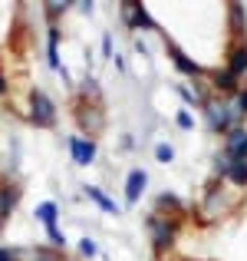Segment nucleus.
Returning <instances> with one entry per match:
<instances>
[{"instance_id":"nucleus-1","label":"nucleus","mask_w":247,"mask_h":261,"mask_svg":"<svg viewBox=\"0 0 247 261\" xmlns=\"http://www.w3.org/2000/svg\"><path fill=\"white\" fill-rule=\"evenodd\" d=\"M201 116H204V126L214 136H224V133H231L234 126L244 122V116L237 113L234 99H231V96H218V93L201 102Z\"/></svg>"},{"instance_id":"nucleus-2","label":"nucleus","mask_w":247,"mask_h":261,"mask_svg":"<svg viewBox=\"0 0 247 261\" xmlns=\"http://www.w3.org/2000/svg\"><path fill=\"white\" fill-rule=\"evenodd\" d=\"M145 231H148V242H152L155 255H168L178 242V231H181V218H168V215H152L145 218Z\"/></svg>"},{"instance_id":"nucleus-3","label":"nucleus","mask_w":247,"mask_h":261,"mask_svg":"<svg viewBox=\"0 0 247 261\" xmlns=\"http://www.w3.org/2000/svg\"><path fill=\"white\" fill-rule=\"evenodd\" d=\"M26 119L37 129H56L59 109H56V102H53V96L46 93V89H40V86L30 89V96H26Z\"/></svg>"},{"instance_id":"nucleus-4","label":"nucleus","mask_w":247,"mask_h":261,"mask_svg":"<svg viewBox=\"0 0 247 261\" xmlns=\"http://www.w3.org/2000/svg\"><path fill=\"white\" fill-rule=\"evenodd\" d=\"M231 205H234V195L224 189V182L214 178V182L208 185V192H204V198H201V215L204 218H221V215L231 212Z\"/></svg>"},{"instance_id":"nucleus-5","label":"nucleus","mask_w":247,"mask_h":261,"mask_svg":"<svg viewBox=\"0 0 247 261\" xmlns=\"http://www.w3.org/2000/svg\"><path fill=\"white\" fill-rule=\"evenodd\" d=\"M76 126L82 129L79 136H99L106 129V113H102V102H86L82 99L76 106Z\"/></svg>"},{"instance_id":"nucleus-6","label":"nucleus","mask_w":247,"mask_h":261,"mask_svg":"<svg viewBox=\"0 0 247 261\" xmlns=\"http://www.w3.org/2000/svg\"><path fill=\"white\" fill-rule=\"evenodd\" d=\"M165 53H168V60L175 63V70L181 73V76H188V80H201V76H208V70H204L201 63H195V60H191L188 53H184L181 46L175 43V40H168V37H165Z\"/></svg>"},{"instance_id":"nucleus-7","label":"nucleus","mask_w":247,"mask_h":261,"mask_svg":"<svg viewBox=\"0 0 247 261\" xmlns=\"http://www.w3.org/2000/svg\"><path fill=\"white\" fill-rule=\"evenodd\" d=\"M66 149H70V159L76 162L79 169H89L99 159V146H96L92 136H70V139H66Z\"/></svg>"},{"instance_id":"nucleus-8","label":"nucleus","mask_w":247,"mask_h":261,"mask_svg":"<svg viewBox=\"0 0 247 261\" xmlns=\"http://www.w3.org/2000/svg\"><path fill=\"white\" fill-rule=\"evenodd\" d=\"M208 86H211V93H218V96H234L237 89H241V80L234 76V73L228 70V66H218V70H208Z\"/></svg>"},{"instance_id":"nucleus-9","label":"nucleus","mask_w":247,"mask_h":261,"mask_svg":"<svg viewBox=\"0 0 247 261\" xmlns=\"http://www.w3.org/2000/svg\"><path fill=\"white\" fill-rule=\"evenodd\" d=\"M59 40H63V30H59V23H50V27H46V63H50L53 73H59L63 80H70V76H66L63 60H59Z\"/></svg>"},{"instance_id":"nucleus-10","label":"nucleus","mask_w":247,"mask_h":261,"mask_svg":"<svg viewBox=\"0 0 247 261\" xmlns=\"http://www.w3.org/2000/svg\"><path fill=\"white\" fill-rule=\"evenodd\" d=\"M145 189H148V172H145V169H129V175H126V189H122V192H126V205H129V208L142 202Z\"/></svg>"},{"instance_id":"nucleus-11","label":"nucleus","mask_w":247,"mask_h":261,"mask_svg":"<svg viewBox=\"0 0 247 261\" xmlns=\"http://www.w3.org/2000/svg\"><path fill=\"white\" fill-rule=\"evenodd\" d=\"M122 20H126L129 30H142V33H155V30H159V23H155V17L145 10V4H135L132 10H126Z\"/></svg>"},{"instance_id":"nucleus-12","label":"nucleus","mask_w":247,"mask_h":261,"mask_svg":"<svg viewBox=\"0 0 247 261\" xmlns=\"http://www.w3.org/2000/svg\"><path fill=\"white\" fill-rule=\"evenodd\" d=\"M20 195H23V189L17 182H0V218L4 222H10V215L20 208Z\"/></svg>"},{"instance_id":"nucleus-13","label":"nucleus","mask_w":247,"mask_h":261,"mask_svg":"<svg viewBox=\"0 0 247 261\" xmlns=\"http://www.w3.org/2000/svg\"><path fill=\"white\" fill-rule=\"evenodd\" d=\"M228 66L231 73H234L237 80H244L247 76V40H234L231 43V50H228Z\"/></svg>"},{"instance_id":"nucleus-14","label":"nucleus","mask_w":247,"mask_h":261,"mask_svg":"<svg viewBox=\"0 0 247 261\" xmlns=\"http://www.w3.org/2000/svg\"><path fill=\"white\" fill-rule=\"evenodd\" d=\"M228 30H231L234 40H244V33H247V10H244L241 0H231L228 4Z\"/></svg>"},{"instance_id":"nucleus-15","label":"nucleus","mask_w":247,"mask_h":261,"mask_svg":"<svg viewBox=\"0 0 247 261\" xmlns=\"http://www.w3.org/2000/svg\"><path fill=\"white\" fill-rule=\"evenodd\" d=\"M155 212H159V215H168V218H181L184 205L175 192H159V195H155Z\"/></svg>"},{"instance_id":"nucleus-16","label":"nucleus","mask_w":247,"mask_h":261,"mask_svg":"<svg viewBox=\"0 0 247 261\" xmlns=\"http://www.w3.org/2000/svg\"><path fill=\"white\" fill-rule=\"evenodd\" d=\"M82 195H86V198H89V202H92L99 212H106V215H119V212H122L119 205H115L112 198H109L106 192L99 189V185H82Z\"/></svg>"},{"instance_id":"nucleus-17","label":"nucleus","mask_w":247,"mask_h":261,"mask_svg":"<svg viewBox=\"0 0 247 261\" xmlns=\"http://www.w3.org/2000/svg\"><path fill=\"white\" fill-rule=\"evenodd\" d=\"M40 4H43V17H46V27H50V23H59L76 7V0H40Z\"/></svg>"},{"instance_id":"nucleus-18","label":"nucleus","mask_w":247,"mask_h":261,"mask_svg":"<svg viewBox=\"0 0 247 261\" xmlns=\"http://www.w3.org/2000/svg\"><path fill=\"white\" fill-rule=\"evenodd\" d=\"M33 218H37L43 228H50V225H59V205H56V202H40L37 208H33Z\"/></svg>"},{"instance_id":"nucleus-19","label":"nucleus","mask_w":247,"mask_h":261,"mask_svg":"<svg viewBox=\"0 0 247 261\" xmlns=\"http://www.w3.org/2000/svg\"><path fill=\"white\" fill-rule=\"evenodd\" d=\"M224 182L234 185V189H247V162H244V159H234V162H231Z\"/></svg>"},{"instance_id":"nucleus-20","label":"nucleus","mask_w":247,"mask_h":261,"mask_svg":"<svg viewBox=\"0 0 247 261\" xmlns=\"http://www.w3.org/2000/svg\"><path fill=\"white\" fill-rule=\"evenodd\" d=\"M221 139H224V146H221L224 152H234V149H237V146H241V142L247 139V126L241 122V126H234V129H231V133H224Z\"/></svg>"},{"instance_id":"nucleus-21","label":"nucleus","mask_w":247,"mask_h":261,"mask_svg":"<svg viewBox=\"0 0 247 261\" xmlns=\"http://www.w3.org/2000/svg\"><path fill=\"white\" fill-rule=\"evenodd\" d=\"M30 261H63V251L53 248V245H37L30 251Z\"/></svg>"},{"instance_id":"nucleus-22","label":"nucleus","mask_w":247,"mask_h":261,"mask_svg":"<svg viewBox=\"0 0 247 261\" xmlns=\"http://www.w3.org/2000/svg\"><path fill=\"white\" fill-rule=\"evenodd\" d=\"M178 96H181V102H184V109H201V96L195 93V86H178Z\"/></svg>"},{"instance_id":"nucleus-23","label":"nucleus","mask_w":247,"mask_h":261,"mask_svg":"<svg viewBox=\"0 0 247 261\" xmlns=\"http://www.w3.org/2000/svg\"><path fill=\"white\" fill-rule=\"evenodd\" d=\"M82 99L86 102H102V89H99V83H96L92 76L82 80Z\"/></svg>"},{"instance_id":"nucleus-24","label":"nucleus","mask_w":247,"mask_h":261,"mask_svg":"<svg viewBox=\"0 0 247 261\" xmlns=\"http://www.w3.org/2000/svg\"><path fill=\"white\" fill-rule=\"evenodd\" d=\"M43 231H46V245L66 251V235H63V228H59V225H50V228H43Z\"/></svg>"},{"instance_id":"nucleus-25","label":"nucleus","mask_w":247,"mask_h":261,"mask_svg":"<svg viewBox=\"0 0 247 261\" xmlns=\"http://www.w3.org/2000/svg\"><path fill=\"white\" fill-rule=\"evenodd\" d=\"M155 162H162V166L175 162V146H171V142H159V146H155Z\"/></svg>"},{"instance_id":"nucleus-26","label":"nucleus","mask_w":247,"mask_h":261,"mask_svg":"<svg viewBox=\"0 0 247 261\" xmlns=\"http://www.w3.org/2000/svg\"><path fill=\"white\" fill-rule=\"evenodd\" d=\"M0 261H26V251L17 245H0Z\"/></svg>"},{"instance_id":"nucleus-27","label":"nucleus","mask_w":247,"mask_h":261,"mask_svg":"<svg viewBox=\"0 0 247 261\" xmlns=\"http://www.w3.org/2000/svg\"><path fill=\"white\" fill-rule=\"evenodd\" d=\"M76 251H79V255L89 261V258H96V255H99V245H96L92 238H79V242H76Z\"/></svg>"},{"instance_id":"nucleus-28","label":"nucleus","mask_w":247,"mask_h":261,"mask_svg":"<svg viewBox=\"0 0 247 261\" xmlns=\"http://www.w3.org/2000/svg\"><path fill=\"white\" fill-rule=\"evenodd\" d=\"M175 126L184 129V133L195 129V116H191V109H178V113H175Z\"/></svg>"},{"instance_id":"nucleus-29","label":"nucleus","mask_w":247,"mask_h":261,"mask_svg":"<svg viewBox=\"0 0 247 261\" xmlns=\"http://www.w3.org/2000/svg\"><path fill=\"white\" fill-rule=\"evenodd\" d=\"M231 99H234V106H237V113H241V116H244V119H247V86H241V89H237V93H234V96H231Z\"/></svg>"},{"instance_id":"nucleus-30","label":"nucleus","mask_w":247,"mask_h":261,"mask_svg":"<svg viewBox=\"0 0 247 261\" xmlns=\"http://www.w3.org/2000/svg\"><path fill=\"white\" fill-rule=\"evenodd\" d=\"M102 57H106V60L115 57V50H112V33H102Z\"/></svg>"},{"instance_id":"nucleus-31","label":"nucleus","mask_w":247,"mask_h":261,"mask_svg":"<svg viewBox=\"0 0 247 261\" xmlns=\"http://www.w3.org/2000/svg\"><path fill=\"white\" fill-rule=\"evenodd\" d=\"M76 7H79V13H86V17H89V13L96 10V0H76Z\"/></svg>"},{"instance_id":"nucleus-32","label":"nucleus","mask_w":247,"mask_h":261,"mask_svg":"<svg viewBox=\"0 0 247 261\" xmlns=\"http://www.w3.org/2000/svg\"><path fill=\"white\" fill-rule=\"evenodd\" d=\"M228 155H231V159H244V162H247V139L234 149V152H228Z\"/></svg>"},{"instance_id":"nucleus-33","label":"nucleus","mask_w":247,"mask_h":261,"mask_svg":"<svg viewBox=\"0 0 247 261\" xmlns=\"http://www.w3.org/2000/svg\"><path fill=\"white\" fill-rule=\"evenodd\" d=\"M135 4H142V0H119V7H122V13H126V10H132V7Z\"/></svg>"},{"instance_id":"nucleus-34","label":"nucleus","mask_w":247,"mask_h":261,"mask_svg":"<svg viewBox=\"0 0 247 261\" xmlns=\"http://www.w3.org/2000/svg\"><path fill=\"white\" fill-rule=\"evenodd\" d=\"M7 93H10V83H7V76L0 73V96H7Z\"/></svg>"},{"instance_id":"nucleus-35","label":"nucleus","mask_w":247,"mask_h":261,"mask_svg":"<svg viewBox=\"0 0 247 261\" xmlns=\"http://www.w3.org/2000/svg\"><path fill=\"white\" fill-rule=\"evenodd\" d=\"M0 231H4V218H0Z\"/></svg>"}]
</instances>
